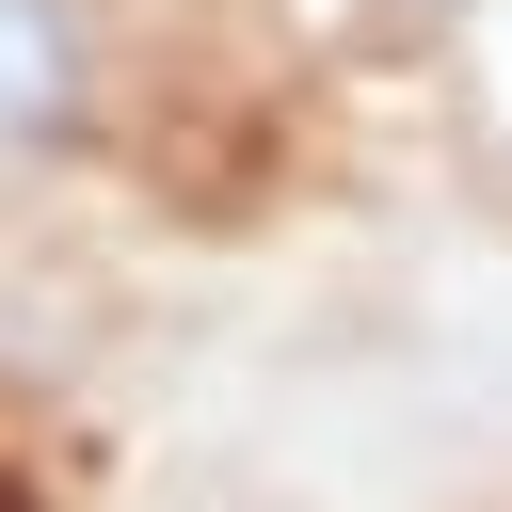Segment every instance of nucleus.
<instances>
[{
  "instance_id": "nucleus-1",
  "label": "nucleus",
  "mask_w": 512,
  "mask_h": 512,
  "mask_svg": "<svg viewBox=\"0 0 512 512\" xmlns=\"http://www.w3.org/2000/svg\"><path fill=\"white\" fill-rule=\"evenodd\" d=\"M80 96H96L80 0H0V144H64Z\"/></svg>"
}]
</instances>
